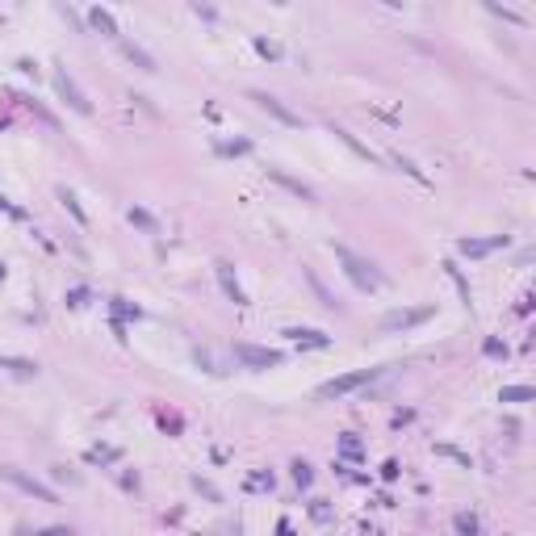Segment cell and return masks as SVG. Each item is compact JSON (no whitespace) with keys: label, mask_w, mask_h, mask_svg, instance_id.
<instances>
[{"label":"cell","mask_w":536,"mask_h":536,"mask_svg":"<svg viewBox=\"0 0 536 536\" xmlns=\"http://www.w3.org/2000/svg\"><path fill=\"white\" fill-rule=\"evenodd\" d=\"M331 251H336V260L344 264V273L352 277V285H356V289H364V293H373V289H382V285H386V277L378 273V268H373L369 260H360L356 251H348L344 243H331Z\"/></svg>","instance_id":"obj_1"},{"label":"cell","mask_w":536,"mask_h":536,"mask_svg":"<svg viewBox=\"0 0 536 536\" xmlns=\"http://www.w3.org/2000/svg\"><path fill=\"white\" fill-rule=\"evenodd\" d=\"M378 373H382V369H356V373H344V378H331V382L318 386V398H344V394L369 386L373 378H378Z\"/></svg>","instance_id":"obj_2"},{"label":"cell","mask_w":536,"mask_h":536,"mask_svg":"<svg viewBox=\"0 0 536 536\" xmlns=\"http://www.w3.org/2000/svg\"><path fill=\"white\" fill-rule=\"evenodd\" d=\"M235 360L247 364V369H273V364H281V352L277 348H256V344H235Z\"/></svg>","instance_id":"obj_3"},{"label":"cell","mask_w":536,"mask_h":536,"mask_svg":"<svg viewBox=\"0 0 536 536\" xmlns=\"http://www.w3.org/2000/svg\"><path fill=\"white\" fill-rule=\"evenodd\" d=\"M432 310H436V306H415V310H390V314L382 318V331H406V327L423 323V318H432Z\"/></svg>","instance_id":"obj_4"},{"label":"cell","mask_w":536,"mask_h":536,"mask_svg":"<svg viewBox=\"0 0 536 536\" xmlns=\"http://www.w3.org/2000/svg\"><path fill=\"white\" fill-rule=\"evenodd\" d=\"M55 92H59V96H63V101L72 105V110H76V114H92V105H88V96H84V92L76 88V80H72L68 72H55Z\"/></svg>","instance_id":"obj_5"},{"label":"cell","mask_w":536,"mask_h":536,"mask_svg":"<svg viewBox=\"0 0 536 536\" xmlns=\"http://www.w3.org/2000/svg\"><path fill=\"white\" fill-rule=\"evenodd\" d=\"M0 473H5V477L13 482V486H21L25 495H34V499H42V503H59V495H55V491H50V486H42V482H34V477H25L21 469H0Z\"/></svg>","instance_id":"obj_6"},{"label":"cell","mask_w":536,"mask_h":536,"mask_svg":"<svg viewBox=\"0 0 536 536\" xmlns=\"http://www.w3.org/2000/svg\"><path fill=\"white\" fill-rule=\"evenodd\" d=\"M251 101L260 105L264 114H273L277 122H285V126H302V118H298V114H289V110H285V105H281L277 96H268V92H251Z\"/></svg>","instance_id":"obj_7"},{"label":"cell","mask_w":536,"mask_h":536,"mask_svg":"<svg viewBox=\"0 0 536 536\" xmlns=\"http://www.w3.org/2000/svg\"><path fill=\"white\" fill-rule=\"evenodd\" d=\"M214 273H218V281H223V289H227V298L235 306H247V298H243V289H239V281L231 273V260H214Z\"/></svg>","instance_id":"obj_8"},{"label":"cell","mask_w":536,"mask_h":536,"mask_svg":"<svg viewBox=\"0 0 536 536\" xmlns=\"http://www.w3.org/2000/svg\"><path fill=\"white\" fill-rule=\"evenodd\" d=\"M495 247H507V235H495V239H461V256H491Z\"/></svg>","instance_id":"obj_9"},{"label":"cell","mask_w":536,"mask_h":536,"mask_svg":"<svg viewBox=\"0 0 536 536\" xmlns=\"http://www.w3.org/2000/svg\"><path fill=\"white\" fill-rule=\"evenodd\" d=\"M293 344H302V348H327L331 344V336H323V331H310V327H289L285 331Z\"/></svg>","instance_id":"obj_10"},{"label":"cell","mask_w":536,"mask_h":536,"mask_svg":"<svg viewBox=\"0 0 536 536\" xmlns=\"http://www.w3.org/2000/svg\"><path fill=\"white\" fill-rule=\"evenodd\" d=\"M0 369H9L13 378H38V364L25 356H0Z\"/></svg>","instance_id":"obj_11"},{"label":"cell","mask_w":536,"mask_h":536,"mask_svg":"<svg viewBox=\"0 0 536 536\" xmlns=\"http://www.w3.org/2000/svg\"><path fill=\"white\" fill-rule=\"evenodd\" d=\"M302 273H306V285L314 289V298H318V306H327V310H336V293H331V289H327L323 281H318V277L310 273V268H302Z\"/></svg>","instance_id":"obj_12"},{"label":"cell","mask_w":536,"mask_h":536,"mask_svg":"<svg viewBox=\"0 0 536 536\" xmlns=\"http://www.w3.org/2000/svg\"><path fill=\"white\" fill-rule=\"evenodd\" d=\"M268 176H273V181H277V185H285V189H289V193H298V197H306V201H310V197H314V189H310V185H302V181H293V176H285V172H281V168H268Z\"/></svg>","instance_id":"obj_13"},{"label":"cell","mask_w":536,"mask_h":536,"mask_svg":"<svg viewBox=\"0 0 536 536\" xmlns=\"http://www.w3.org/2000/svg\"><path fill=\"white\" fill-rule=\"evenodd\" d=\"M122 50H126V59H130V63H138L143 72H155V59L147 55V50H138L134 42H122Z\"/></svg>","instance_id":"obj_14"},{"label":"cell","mask_w":536,"mask_h":536,"mask_svg":"<svg viewBox=\"0 0 536 536\" xmlns=\"http://www.w3.org/2000/svg\"><path fill=\"white\" fill-rule=\"evenodd\" d=\"M88 21H92L96 30H105L110 38H118V21H114L110 13H105V9H92V13H88Z\"/></svg>","instance_id":"obj_15"},{"label":"cell","mask_w":536,"mask_h":536,"mask_svg":"<svg viewBox=\"0 0 536 536\" xmlns=\"http://www.w3.org/2000/svg\"><path fill=\"white\" fill-rule=\"evenodd\" d=\"M59 201H63V205L72 209V218H76L80 227H88V214L80 209V201H76V193H72V189H59Z\"/></svg>","instance_id":"obj_16"},{"label":"cell","mask_w":536,"mask_h":536,"mask_svg":"<svg viewBox=\"0 0 536 536\" xmlns=\"http://www.w3.org/2000/svg\"><path fill=\"white\" fill-rule=\"evenodd\" d=\"M499 398H503V402H532V398H536V390H532V386H507Z\"/></svg>","instance_id":"obj_17"},{"label":"cell","mask_w":536,"mask_h":536,"mask_svg":"<svg viewBox=\"0 0 536 536\" xmlns=\"http://www.w3.org/2000/svg\"><path fill=\"white\" fill-rule=\"evenodd\" d=\"M130 223H134V227H143V231H151V235L159 231V223L151 218V214H147V209H138V205H130Z\"/></svg>","instance_id":"obj_18"},{"label":"cell","mask_w":536,"mask_h":536,"mask_svg":"<svg viewBox=\"0 0 536 536\" xmlns=\"http://www.w3.org/2000/svg\"><path fill=\"white\" fill-rule=\"evenodd\" d=\"M453 528H457V536H477V519H473L469 511H461V515L453 519Z\"/></svg>","instance_id":"obj_19"},{"label":"cell","mask_w":536,"mask_h":536,"mask_svg":"<svg viewBox=\"0 0 536 536\" xmlns=\"http://www.w3.org/2000/svg\"><path fill=\"white\" fill-rule=\"evenodd\" d=\"M293 482H298L302 491H306L310 482H314V469H310V461H293Z\"/></svg>","instance_id":"obj_20"},{"label":"cell","mask_w":536,"mask_h":536,"mask_svg":"<svg viewBox=\"0 0 536 536\" xmlns=\"http://www.w3.org/2000/svg\"><path fill=\"white\" fill-rule=\"evenodd\" d=\"M247 491H273V473H264V469H256V473L247 477Z\"/></svg>","instance_id":"obj_21"},{"label":"cell","mask_w":536,"mask_h":536,"mask_svg":"<svg viewBox=\"0 0 536 536\" xmlns=\"http://www.w3.org/2000/svg\"><path fill=\"white\" fill-rule=\"evenodd\" d=\"M310 515H314L318 524H327V519H331V507H327V499H310Z\"/></svg>","instance_id":"obj_22"},{"label":"cell","mask_w":536,"mask_h":536,"mask_svg":"<svg viewBox=\"0 0 536 536\" xmlns=\"http://www.w3.org/2000/svg\"><path fill=\"white\" fill-rule=\"evenodd\" d=\"M444 268H449V277L457 281V289H461V298H465V306H469V285H465V277H461V268H457V264H444Z\"/></svg>","instance_id":"obj_23"},{"label":"cell","mask_w":536,"mask_h":536,"mask_svg":"<svg viewBox=\"0 0 536 536\" xmlns=\"http://www.w3.org/2000/svg\"><path fill=\"white\" fill-rule=\"evenodd\" d=\"M88 302H92V293H88V289H84V285H80V289H72V293H68V306H76V310H80V306H88Z\"/></svg>","instance_id":"obj_24"},{"label":"cell","mask_w":536,"mask_h":536,"mask_svg":"<svg viewBox=\"0 0 536 536\" xmlns=\"http://www.w3.org/2000/svg\"><path fill=\"white\" fill-rule=\"evenodd\" d=\"M340 449H344L348 457H360V440H356L352 432H344V440H340Z\"/></svg>","instance_id":"obj_25"},{"label":"cell","mask_w":536,"mask_h":536,"mask_svg":"<svg viewBox=\"0 0 536 536\" xmlns=\"http://www.w3.org/2000/svg\"><path fill=\"white\" fill-rule=\"evenodd\" d=\"M218 151H223V155H247V151H251V143H223Z\"/></svg>","instance_id":"obj_26"},{"label":"cell","mask_w":536,"mask_h":536,"mask_svg":"<svg viewBox=\"0 0 536 536\" xmlns=\"http://www.w3.org/2000/svg\"><path fill=\"white\" fill-rule=\"evenodd\" d=\"M486 356H507V344L503 340H486V348H482Z\"/></svg>","instance_id":"obj_27"},{"label":"cell","mask_w":536,"mask_h":536,"mask_svg":"<svg viewBox=\"0 0 536 536\" xmlns=\"http://www.w3.org/2000/svg\"><path fill=\"white\" fill-rule=\"evenodd\" d=\"M114 314H122V318H126V314H134V318H138V310H134V306H126L122 298H114Z\"/></svg>","instance_id":"obj_28"},{"label":"cell","mask_w":536,"mask_h":536,"mask_svg":"<svg viewBox=\"0 0 536 536\" xmlns=\"http://www.w3.org/2000/svg\"><path fill=\"white\" fill-rule=\"evenodd\" d=\"M256 46H260V55H268V59H277V55H281V50H277V46H273V42H264V38H260V42H256Z\"/></svg>","instance_id":"obj_29"},{"label":"cell","mask_w":536,"mask_h":536,"mask_svg":"<svg viewBox=\"0 0 536 536\" xmlns=\"http://www.w3.org/2000/svg\"><path fill=\"white\" fill-rule=\"evenodd\" d=\"M382 477H386V482H394V477H398V465H394V461H386V465H382Z\"/></svg>","instance_id":"obj_30"},{"label":"cell","mask_w":536,"mask_h":536,"mask_svg":"<svg viewBox=\"0 0 536 536\" xmlns=\"http://www.w3.org/2000/svg\"><path fill=\"white\" fill-rule=\"evenodd\" d=\"M38 536H72L68 528H46V532H38Z\"/></svg>","instance_id":"obj_31"},{"label":"cell","mask_w":536,"mask_h":536,"mask_svg":"<svg viewBox=\"0 0 536 536\" xmlns=\"http://www.w3.org/2000/svg\"><path fill=\"white\" fill-rule=\"evenodd\" d=\"M0 281H5V268H0Z\"/></svg>","instance_id":"obj_32"}]
</instances>
